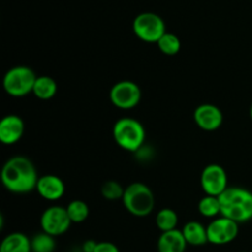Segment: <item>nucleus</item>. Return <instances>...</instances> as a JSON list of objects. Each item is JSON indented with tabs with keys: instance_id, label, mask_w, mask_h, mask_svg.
<instances>
[{
	"instance_id": "4",
	"label": "nucleus",
	"mask_w": 252,
	"mask_h": 252,
	"mask_svg": "<svg viewBox=\"0 0 252 252\" xmlns=\"http://www.w3.org/2000/svg\"><path fill=\"white\" fill-rule=\"evenodd\" d=\"M122 202L128 213L138 218L149 216L155 207L154 193L149 186L142 182H133L126 187Z\"/></svg>"
},
{
	"instance_id": "13",
	"label": "nucleus",
	"mask_w": 252,
	"mask_h": 252,
	"mask_svg": "<svg viewBox=\"0 0 252 252\" xmlns=\"http://www.w3.org/2000/svg\"><path fill=\"white\" fill-rule=\"evenodd\" d=\"M36 191L43 199L56 202L65 193V185L63 180L56 175H43L38 179Z\"/></svg>"
},
{
	"instance_id": "25",
	"label": "nucleus",
	"mask_w": 252,
	"mask_h": 252,
	"mask_svg": "<svg viewBox=\"0 0 252 252\" xmlns=\"http://www.w3.org/2000/svg\"><path fill=\"white\" fill-rule=\"evenodd\" d=\"M96 246H97V241L86 240L83 244V252H95Z\"/></svg>"
},
{
	"instance_id": "14",
	"label": "nucleus",
	"mask_w": 252,
	"mask_h": 252,
	"mask_svg": "<svg viewBox=\"0 0 252 252\" xmlns=\"http://www.w3.org/2000/svg\"><path fill=\"white\" fill-rule=\"evenodd\" d=\"M158 252H185L187 243L184 234L179 229L171 231H165L158 239Z\"/></svg>"
},
{
	"instance_id": "20",
	"label": "nucleus",
	"mask_w": 252,
	"mask_h": 252,
	"mask_svg": "<svg viewBox=\"0 0 252 252\" xmlns=\"http://www.w3.org/2000/svg\"><path fill=\"white\" fill-rule=\"evenodd\" d=\"M198 212L201 213V216L206 217V218H218V216H220V202H219V197L206 194L199 201Z\"/></svg>"
},
{
	"instance_id": "26",
	"label": "nucleus",
	"mask_w": 252,
	"mask_h": 252,
	"mask_svg": "<svg viewBox=\"0 0 252 252\" xmlns=\"http://www.w3.org/2000/svg\"><path fill=\"white\" fill-rule=\"evenodd\" d=\"M250 118L252 120V103H251V106H250Z\"/></svg>"
},
{
	"instance_id": "23",
	"label": "nucleus",
	"mask_w": 252,
	"mask_h": 252,
	"mask_svg": "<svg viewBox=\"0 0 252 252\" xmlns=\"http://www.w3.org/2000/svg\"><path fill=\"white\" fill-rule=\"evenodd\" d=\"M125 189L122 185L117 181H106L101 187V194L107 201H117V199H122L123 194H125Z\"/></svg>"
},
{
	"instance_id": "8",
	"label": "nucleus",
	"mask_w": 252,
	"mask_h": 252,
	"mask_svg": "<svg viewBox=\"0 0 252 252\" xmlns=\"http://www.w3.org/2000/svg\"><path fill=\"white\" fill-rule=\"evenodd\" d=\"M39 224H41L42 231L57 238L65 234L73 223L66 213L65 207L53 206L47 208L42 213Z\"/></svg>"
},
{
	"instance_id": "18",
	"label": "nucleus",
	"mask_w": 252,
	"mask_h": 252,
	"mask_svg": "<svg viewBox=\"0 0 252 252\" xmlns=\"http://www.w3.org/2000/svg\"><path fill=\"white\" fill-rule=\"evenodd\" d=\"M155 224L161 233L175 230L179 224V216L174 209L162 208L155 217Z\"/></svg>"
},
{
	"instance_id": "24",
	"label": "nucleus",
	"mask_w": 252,
	"mask_h": 252,
	"mask_svg": "<svg viewBox=\"0 0 252 252\" xmlns=\"http://www.w3.org/2000/svg\"><path fill=\"white\" fill-rule=\"evenodd\" d=\"M95 252H121L120 249L110 241H100L97 243Z\"/></svg>"
},
{
	"instance_id": "2",
	"label": "nucleus",
	"mask_w": 252,
	"mask_h": 252,
	"mask_svg": "<svg viewBox=\"0 0 252 252\" xmlns=\"http://www.w3.org/2000/svg\"><path fill=\"white\" fill-rule=\"evenodd\" d=\"M220 216L236 221L246 223L252 219V192L243 187H228L219 196Z\"/></svg>"
},
{
	"instance_id": "17",
	"label": "nucleus",
	"mask_w": 252,
	"mask_h": 252,
	"mask_svg": "<svg viewBox=\"0 0 252 252\" xmlns=\"http://www.w3.org/2000/svg\"><path fill=\"white\" fill-rule=\"evenodd\" d=\"M57 91H58V85H57L56 80L48 75H41L37 76L32 94L38 100L47 101L53 98L56 96Z\"/></svg>"
},
{
	"instance_id": "22",
	"label": "nucleus",
	"mask_w": 252,
	"mask_h": 252,
	"mask_svg": "<svg viewBox=\"0 0 252 252\" xmlns=\"http://www.w3.org/2000/svg\"><path fill=\"white\" fill-rule=\"evenodd\" d=\"M157 44L160 52L166 56H175L181 49V41L176 34L171 33V32H166Z\"/></svg>"
},
{
	"instance_id": "11",
	"label": "nucleus",
	"mask_w": 252,
	"mask_h": 252,
	"mask_svg": "<svg viewBox=\"0 0 252 252\" xmlns=\"http://www.w3.org/2000/svg\"><path fill=\"white\" fill-rule=\"evenodd\" d=\"M193 120L202 130L214 132L223 125V112L218 106L203 103L194 110Z\"/></svg>"
},
{
	"instance_id": "5",
	"label": "nucleus",
	"mask_w": 252,
	"mask_h": 252,
	"mask_svg": "<svg viewBox=\"0 0 252 252\" xmlns=\"http://www.w3.org/2000/svg\"><path fill=\"white\" fill-rule=\"evenodd\" d=\"M37 75L30 66H12L2 79V88L12 97H24L32 94Z\"/></svg>"
},
{
	"instance_id": "6",
	"label": "nucleus",
	"mask_w": 252,
	"mask_h": 252,
	"mask_svg": "<svg viewBox=\"0 0 252 252\" xmlns=\"http://www.w3.org/2000/svg\"><path fill=\"white\" fill-rule=\"evenodd\" d=\"M133 32L135 36L147 43H158L166 33V25L161 16L155 12H142L133 20Z\"/></svg>"
},
{
	"instance_id": "7",
	"label": "nucleus",
	"mask_w": 252,
	"mask_h": 252,
	"mask_svg": "<svg viewBox=\"0 0 252 252\" xmlns=\"http://www.w3.org/2000/svg\"><path fill=\"white\" fill-rule=\"evenodd\" d=\"M110 100L112 105L120 110H132L139 105L142 100V91L139 85L134 81H118L111 88Z\"/></svg>"
},
{
	"instance_id": "12",
	"label": "nucleus",
	"mask_w": 252,
	"mask_h": 252,
	"mask_svg": "<svg viewBox=\"0 0 252 252\" xmlns=\"http://www.w3.org/2000/svg\"><path fill=\"white\" fill-rule=\"evenodd\" d=\"M25 132L24 121L17 115H7L0 121V142L11 145L19 142Z\"/></svg>"
},
{
	"instance_id": "16",
	"label": "nucleus",
	"mask_w": 252,
	"mask_h": 252,
	"mask_svg": "<svg viewBox=\"0 0 252 252\" xmlns=\"http://www.w3.org/2000/svg\"><path fill=\"white\" fill-rule=\"evenodd\" d=\"M0 252H32L31 239L22 233H11L2 239Z\"/></svg>"
},
{
	"instance_id": "19",
	"label": "nucleus",
	"mask_w": 252,
	"mask_h": 252,
	"mask_svg": "<svg viewBox=\"0 0 252 252\" xmlns=\"http://www.w3.org/2000/svg\"><path fill=\"white\" fill-rule=\"evenodd\" d=\"M66 213L70 218L71 223H83L90 216V209L86 202L81 199H74L65 207Z\"/></svg>"
},
{
	"instance_id": "1",
	"label": "nucleus",
	"mask_w": 252,
	"mask_h": 252,
	"mask_svg": "<svg viewBox=\"0 0 252 252\" xmlns=\"http://www.w3.org/2000/svg\"><path fill=\"white\" fill-rule=\"evenodd\" d=\"M38 179L33 162L21 155L10 158L1 169L2 185L12 193L24 194L33 191Z\"/></svg>"
},
{
	"instance_id": "10",
	"label": "nucleus",
	"mask_w": 252,
	"mask_h": 252,
	"mask_svg": "<svg viewBox=\"0 0 252 252\" xmlns=\"http://www.w3.org/2000/svg\"><path fill=\"white\" fill-rule=\"evenodd\" d=\"M202 189L208 196L219 197L228 189V174L218 164H209L201 174Z\"/></svg>"
},
{
	"instance_id": "9",
	"label": "nucleus",
	"mask_w": 252,
	"mask_h": 252,
	"mask_svg": "<svg viewBox=\"0 0 252 252\" xmlns=\"http://www.w3.org/2000/svg\"><path fill=\"white\" fill-rule=\"evenodd\" d=\"M208 243L213 245H226L238 238L239 224L225 217H218L207 225Z\"/></svg>"
},
{
	"instance_id": "3",
	"label": "nucleus",
	"mask_w": 252,
	"mask_h": 252,
	"mask_svg": "<svg viewBox=\"0 0 252 252\" xmlns=\"http://www.w3.org/2000/svg\"><path fill=\"white\" fill-rule=\"evenodd\" d=\"M113 139L121 149L135 153L145 142V129L139 121L125 117L115 123L112 129Z\"/></svg>"
},
{
	"instance_id": "15",
	"label": "nucleus",
	"mask_w": 252,
	"mask_h": 252,
	"mask_svg": "<svg viewBox=\"0 0 252 252\" xmlns=\"http://www.w3.org/2000/svg\"><path fill=\"white\" fill-rule=\"evenodd\" d=\"M184 238L187 245L191 246H203L208 244V234H207V226L201 224L199 221L191 220L184 225L181 229Z\"/></svg>"
},
{
	"instance_id": "21",
	"label": "nucleus",
	"mask_w": 252,
	"mask_h": 252,
	"mask_svg": "<svg viewBox=\"0 0 252 252\" xmlns=\"http://www.w3.org/2000/svg\"><path fill=\"white\" fill-rule=\"evenodd\" d=\"M31 250L32 252H54L56 250L54 236L49 235L44 231L36 234L31 239Z\"/></svg>"
}]
</instances>
